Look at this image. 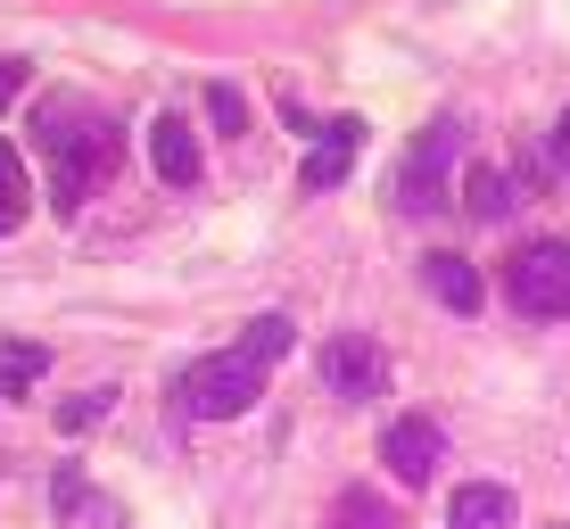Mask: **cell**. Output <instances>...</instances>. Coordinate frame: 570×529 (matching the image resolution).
<instances>
[{"label":"cell","instance_id":"cell-19","mask_svg":"<svg viewBox=\"0 0 570 529\" xmlns=\"http://www.w3.org/2000/svg\"><path fill=\"white\" fill-rule=\"evenodd\" d=\"M554 158H562V174H570V108H562V125H554Z\"/></svg>","mask_w":570,"mask_h":529},{"label":"cell","instance_id":"cell-16","mask_svg":"<svg viewBox=\"0 0 570 529\" xmlns=\"http://www.w3.org/2000/svg\"><path fill=\"white\" fill-rule=\"evenodd\" d=\"M207 116H215V133H232V141L248 133V100L232 84H207Z\"/></svg>","mask_w":570,"mask_h":529},{"label":"cell","instance_id":"cell-17","mask_svg":"<svg viewBox=\"0 0 570 529\" xmlns=\"http://www.w3.org/2000/svg\"><path fill=\"white\" fill-rule=\"evenodd\" d=\"M108 398H116V389H83V398H75L67 414H58V430H91V422L108 414Z\"/></svg>","mask_w":570,"mask_h":529},{"label":"cell","instance_id":"cell-18","mask_svg":"<svg viewBox=\"0 0 570 529\" xmlns=\"http://www.w3.org/2000/svg\"><path fill=\"white\" fill-rule=\"evenodd\" d=\"M17 91H26V58H0V108H9Z\"/></svg>","mask_w":570,"mask_h":529},{"label":"cell","instance_id":"cell-6","mask_svg":"<svg viewBox=\"0 0 570 529\" xmlns=\"http://www.w3.org/2000/svg\"><path fill=\"white\" fill-rule=\"evenodd\" d=\"M381 463H389V472H397L405 488H422V480L446 463L439 422H430V414H397V422H389V439H381Z\"/></svg>","mask_w":570,"mask_h":529},{"label":"cell","instance_id":"cell-15","mask_svg":"<svg viewBox=\"0 0 570 529\" xmlns=\"http://www.w3.org/2000/svg\"><path fill=\"white\" fill-rule=\"evenodd\" d=\"M289 347H298V323H289V315H257L240 331V356H257V364H282Z\"/></svg>","mask_w":570,"mask_h":529},{"label":"cell","instance_id":"cell-7","mask_svg":"<svg viewBox=\"0 0 570 529\" xmlns=\"http://www.w3.org/2000/svg\"><path fill=\"white\" fill-rule=\"evenodd\" d=\"M356 149H364V116H331L323 125V141L306 149V166H298V183L323 199V190H340L347 183V166H356Z\"/></svg>","mask_w":570,"mask_h":529},{"label":"cell","instance_id":"cell-1","mask_svg":"<svg viewBox=\"0 0 570 529\" xmlns=\"http://www.w3.org/2000/svg\"><path fill=\"white\" fill-rule=\"evenodd\" d=\"M33 141H42V166H50V207L75 215L91 199V190L116 174L125 158V141H116V125L91 100H42L33 108Z\"/></svg>","mask_w":570,"mask_h":529},{"label":"cell","instance_id":"cell-10","mask_svg":"<svg viewBox=\"0 0 570 529\" xmlns=\"http://www.w3.org/2000/svg\"><path fill=\"white\" fill-rule=\"evenodd\" d=\"M446 529H513V488H497V480L455 488V504H446Z\"/></svg>","mask_w":570,"mask_h":529},{"label":"cell","instance_id":"cell-5","mask_svg":"<svg viewBox=\"0 0 570 529\" xmlns=\"http://www.w3.org/2000/svg\"><path fill=\"white\" fill-rule=\"evenodd\" d=\"M323 389L347 398V405L381 398V389H389V347L372 340V331H331V340H323Z\"/></svg>","mask_w":570,"mask_h":529},{"label":"cell","instance_id":"cell-8","mask_svg":"<svg viewBox=\"0 0 570 529\" xmlns=\"http://www.w3.org/2000/svg\"><path fill=\"white\" fill-rule=\"evenodd\" d=\"M149 158H157V183H174V190H199V174H207L199 141H190V116H174V108L149 125Z\"/></svg>","mask_w":570,"mask_h":529},{"label":"cell","instance_id":"cell-12","mask_svg":"<svg viewBox=\"0 0 570 529\" xmlns=\"http://www.w3.org/2000/svg\"><path fill=\"white\" fill-rule=\"evenodd\" d=\"M463 207L480 215V224H504V215H513V183H504L497 166H471L463 174Z\"/></svg>","mask_w":570,"mask_h":529},{"label":"cell","instance_id":"cell-13","mask_svg":"<svg viewBox=\"0 0 570 529\" xmlns=\"http://www.w3.org/2000/svg\"><path fill=\"white\" fill-rule=\"evenodd\" d=\"M50 372V347H33V340H9L0 347V398H26L33 381Z\"/></svg>","mask_w":570,"mask_h":529},{"label":"cell","instance_id":"cell-14","mask_svg":"<svg viewBox=\"0 0 570 529\" xmlns=\"http://www.w3.org/2000/svg\"><path fill=\"white\" fill-rule=\"evenodd\" d=\"M26 207H33V190H26V158H17V149L0 141V241H9V232L26 224Z\"/></svg>","mask_w":570,"mask_h":529},{"label":"cell","instance_id":"cell-9","mask_svg":"<svg viewBox=\"0 0 570 529\" xmlns=\"http://www.w3.org/2000/svg\"><path fill=\"white\" fill-rule=\"evenodd\" d=\"M422 282H430V298H439V306H455V315H480V306H488L480 265H463L455 248H430V257H422Z\"/></svg>","mask_w":570,"mask_h":529},{"label":"cell","instance_id":"cell-2","mask_svg":"<svg viewBox=\"0 0 570 529\" xmlns=\"http://www.w3.org/2000/svg\"><path fill=\"white\" fill-rule=\"evenodd\" d=\"M174 398H183L199 422H232V414H248V405L265 398V364H257V356H240V347H224V356L190 364Z\"/></svg>","mask_w":570,"mask_h":529},{"label":"cell","instance_id":"cell-3","mask_svg":"<svg viewBox=\"0 0 570 529\" xmlns=\"http://www.w3.org/2000/svg\"><path fill=\"white\" fill-rule=\"evenodd\" d=\"M504 298L529 323H562L570 315V248L562 241H529L513 265H504Z\"/></svg>","mask_w":570,"mask_h":529},{"label":"cell","instance_id":"cell-11","mask_svg":"<svg viewBox=\"0 0 570 529\" xmlns=\"http://www.w3.org/2000/svg\"><path fill=\"white\" fill-rule=\"evenodd\" d=\"M331 529H405V513L381 497V488H347V497L331 504Z\"/></svg>","mask_w":570,"mask_h":529},{"label":"cell","instance_id":"cell-4","mask_svg":"<svg viewBox=\"0 0 570 529\" xmlns=\"http://www.w3.org/2000/svg\"><path fill=\"white\" fill-rule=\"evenodd\" d=\"M455 141H463V125H455V116L422 125L414 158H405V174H397V207H405V215H439L446 199H455V190H446V166H455Z\"/></svg>","mask_w":570,"mask_h":529}]
</instances>
